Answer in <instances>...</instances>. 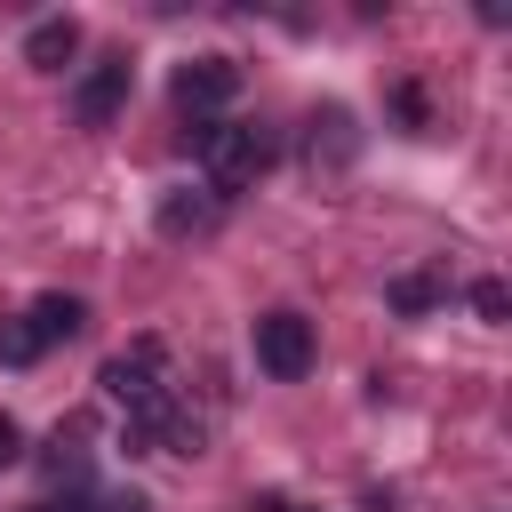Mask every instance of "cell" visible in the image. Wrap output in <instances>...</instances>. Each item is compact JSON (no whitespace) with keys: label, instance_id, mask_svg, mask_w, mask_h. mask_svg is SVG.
<instances>
[{"label":"cell","instance_id":"6da1fadb","mask_svg":"<svg viewBox=\"0 0 512 512\" xmlns=\"http://www.w3.org/2000/svg\"><path fill=\"white\" fill-rule=\"evenodd\" d=\"M200 168H208L216 192H240V184H256L272 168V136L256 120H208L200 128Z\"/></svg>","mask_w":512,"mask_h":512},{"label":"cell","instance_id":"7a4b0ae2","mask_svg":"<svg viewBox=\"0 0 512 512\" xmlns=\"http://www.w3.org/2000/svg\"><path fill=\"white\" fill-rule=\"evenodd\" d=\"M256 368L280 376V384L312 376V320L304 312H264L256 320Z\"/></svg>","mask_w":512,"mask_h":512},{"label":"cell","instance_id":"3957f363","mask_svg":"<svg viewBox=\"0 0 512 512\" xmlns=\"http://www.w3.org/2000/svg\"><path fill=\"white\" fill-rule=\"evenodd\" d=\"M96 384H104V392H112V400H120V408L136 416L144 400H160V392H168V352H160V344L144 336V344H128V352H112Z\"/></svg>","mask_w":512,"mask_h":512},{"label":"cell","instance_id":"277c9868","mask_svg":"<svg viewBox=\"0 0 512 512\" xmlns=\"http://www.w3.org/2000/svg\"><path fill=\"white\" fill-rule=\"evenodd\" d=\"M232 96H240V72H232V56H192V64H176V112L208 120V112H224Z\"/></svg>","mask_w":512,"mask_h":512},{"label":"cell","instance_id":"5b68a950","mask_svg":"<svg viewBox=\"0 0 512 512\" xmlns=\"http://www.w3.org/2000/svg\"><path fill=\"white\" fill-rule=\"evenodd\" d=\"M120 104H128V56L88 64V72H80V88H72V120H80V128H112V120H120Z\"/></svg>","mask_w":512,"mask_h":512},{"label":"cell","instance_id":"8992f818","mask_svg":"<svg viewBox=\"0 0 512 512\" xmlns=\"http://www.w3.org/2000/svg\"><path fill=\"white\" fill-rule=\"evenodd\" d=\"M80 56V24L72 16H40L32 32H24V64H40V72H64Z\"/></svg>","mask_w":512,"mask_h":512},{"label":"cell","instance_id":"52a82bcc","mask_svg":"<svg viewBox=\"0 0 512 512\" xmlns=\"http://www.w3.org/2000/svg\"><path fill=\"white\" fill-rule=\"evenodd\" d=\"M160 232H168V240H200V232H216V192H192V184L168 192V200H160Z\"/></svg>","mask_w":512,"mask_h":512},{"label":"cell","instance_id":"ba28073f","mask_svg":"<svg viewBox=\"0 0 512 512\" xmlns=\"http://www.w3.org/2000/svg\"><path fill=\"white\" fill-rule=\"evenodd\" d=\"M24 320H32V336H40V344H64V336H80V328H88V304H80V296H64V288H48Z\"/></svg>","mask_w":512,"mask_h":512},{"label":"cell","instance_id":"9c48e42d","mask_svg":"<svg viewBox=\"0 0 512 512\" xmlns=\"http://www.w3.org/2000/svg\"><path fill=\"white\" fill-rule=\"evenodd\" d=\"M48 344L32 336V320H0V368H32Z\"/></svg>","mask_w":512,"mask_h":512},{"label":"cell","instance_id":"30bf717a","mask_svg":"<svg viewBox=\"0 0 512 512\" xmlns=\"http://www.w3.org/2000/svg\"><path fill=\"white\" fill-rule=\"evenodd\" d=\"M392 304H400V312H432V280H424V272H400V280H392Z\"/></svg>","mask_w":512,"mask_h":512},{"label":"cell","instance_id":"8fae6325","mask_svg":"<svg viewBox=\"0 0 512 512\" xmlns=\"http://www.w3.org/2000/svg\"><path fill=\"white\" fill-rule=\"evenodd\" d=\"M472 312H480V320H504V312H512L504 280H480V288H472Z\"/></svg>","mask_w":512,"mask_h":512},{"label":"cell","instance_id":"7c38bea8","mask_svg":"<svg viewBox=\"0 0 512 512\" xmlns=\"http://www.w3.org/2000/svg\"><path fill=\"white\" fill-rule=\"evenodd\" d=\"M16 456H24V424H16V416H0V472H8Z\"/></svg>","mask_w":512,"mask_h":512},{"label":"cell","instance_id":"4fadbf2b","mask_svg":"<svg viewBox=\"0 0 512 512\" xmlns=\"http://www.w3.org/2000/svg\"><path fill=\"white\" fill-rule=\"evenodd\" d=\"M32 512H88V496H40Z\"/></svg>","mask_w":512,"mask_h":512},{"label":"cell","instance_id":"5bb4252c","mask_svg":"<svg viewBox=\"0 0 512 512\" xmlns=\"http://www.w3.org/2000/svg\"><path fill=\"white\" fill-rule=\"evenodd\" d=\"M248 512H288V496H256V504H248Z\"/></svg>","mask_w":512,"mask_h":512}]
</instances>
